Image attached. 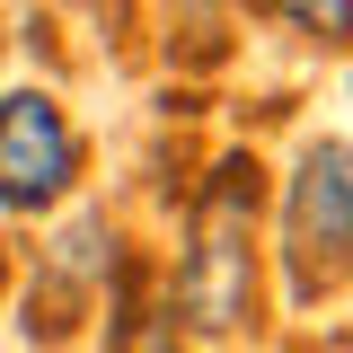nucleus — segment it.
I'll list each match as a JSON object with an SVG mask.
<instances>
[{"label": "nucleus", "mask_w": 353, "mask_h": 353, "mask_svg": "<svg viewBox=\"0 0 353 353\" xmlns=\"http://www.w3.org/2000/svg\"><path fill=\"white\" fill-rule=\"evenodd\" d=\"M256 203H265V168L248 150H230L185 212L176 309H185V336H203V345H230L256 327Z\"/></svg>", "instance_id": "1"}, {"label": "nucleus", "mask_w": 353, "mask_h": 353, "mask_svg": "<svg viewBox=\"0 0 353 353\" xmlns=\"http://www.w3.org/2000/svg\"><path fill=\"white\" fill-rule=\"evenodd\" d=\"M345 256H353V150H345V132H327V141L301 150L292 194H283V274H292V301L336 292Z\"/></svg>", "instance_id": "2"}, {"label": "nucleus", "mask_w": 353, "mask_h": 353, "mask_svg": "<svg viewBox=\"0 0 353 353\" xmlns=\"http://www.w3.org/2000/svg\"><path fill=\"white\" fill-rule=\"evenodd\" d=\"M80 185V132L53 88H9L0 97V212H53Z\"/></svg>", "instance_id": "3"}, {"label": "nucleus", "mask_w": 353, "mask_h": 353, "mask_svg": "<svg viewBox=\"0 0 353 353\" xmlns=\"http://www.w3.org/2000/svg\"><path fill=\"white\" fill-rule=\"evenodd\" d=\"M248 9L283 18V27L309 36V44H345V27H353V0H248Z\"/></svg>", "instance_id": "4"}, {"label": "nucleus", "mask_w": 353, "mask_h": 353, "mask_svg": "<svg viewBox=\"0 0 353 353\" xmlns=\"http://www.w3.org/2000/svg\"><path fill=\"white\" fill-rule=\"evenodd\" d=\"M141 353H176V327H150V345Z\"/></svg>", "instance_id": "5"}, {"label": "nucleus", "mask_w": 353, "mask_h": 353, "mask_svg": "<svg viewBox=\"0 0 353 353\" xmlns=\"http://www.w3.org/2000/svg\"><path fill=\"white\" fill-rule=\"evenodd\" d=\"M0 292H9V248H0Z\"/></svg>", "instance_id": "6"}, {"label": "nucleus", "mask_w": 353, "mask_h": 353, "mask_svg": "<svg viewBox=\"0 0 353 353\" xmlns=\"http://www.w3.org/2000/svg\"><path fill=\"white\" fill-rule=\"evenodd\" d=\"M80 9H106V0H80Z\"/></svg>", "instance_id": "7"}]
</instances>
